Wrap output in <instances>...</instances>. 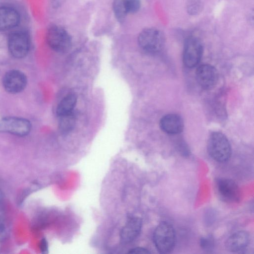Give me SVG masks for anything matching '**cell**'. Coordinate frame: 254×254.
I'll use <instances>...</instances> for the list:
<instances>
[{"instance_id":"cell-1","label":"cell","mask_w":254,"mask_h":254,"mask_svg":"<svg viewBox=\"0 0 254 254\" xmlns=\"http://www.w3.org/2000/svg\"><path fill=\"white\" fill-rule=\"evenodd\" d=\"M165 36L160 29L150 27L143 29L139 34L137 42L144 52L155 54L160 52L165 46Z\"/></svg>"},{"instance_id":"cell-2","label":"cell","mask_w":254,"mask_h":254,"mask_svg":"<svg viewBox=\"0 0 254 254\" xmlns=\"http://www.w3.org/2000/svg\"><path fill=\"white\" fill-rule=\"evenodd\" d=\"M153 239L160 253H170L174 250L176 241V232L173 226L166 221L161 222L154 231Z\"/></svg>"},{"instance_id":"cell-3","label":"cell","mask_w":254,"mask_h":254,"mask_svg":"<svg viewBox=\"0 0 254 254\" xmlns=\"http://www.w3.org/2000/svg\"><path fill=\"white\" fill-rule=\"evenodd\" d=\"M207 150L211 158L218 162H227L231 155V147L228 138L219 132H213L210 134Z\"/></svg>"},{"instance_id":"cell-4","label":"cell","mask_w":254,"mask_h":254,"mask_svg":"<svg viewBox=\"0 0 254 254\" xmlns=\"http://www.w3.org/2000/svg\"><path fill=\"white\" fill-rule=\"evenodd\" d=\"M46 40L49 46L59 53L68 52L72 46V38L68 32L58 25H52L48 30Z\"/></svg>"},{"instance_id":"cell-5","label":"cell","mask_w":254,"mask_h":254,"mask_svg":"<svg viewBox=\"0 0 254 254\" xmlns=\"http://www.w3.org/2000/svg\"><path fill=\"white\" fill-rule=\"evenodd\" d=\"M203 53V46L201 41L196 37L191 36L185 41L183 60L188 68H193L199 63Z\"/></svg>"},{"instance_id":"cell-6","label":"cell","mask_w":254,"mask_h":254,"mask_svg":"<svg viewBox=\"0 0 254 254\" xmlns=\"http://www.w3.org/2000/svg\"><path fill=\"white\" fill-rule=\"evenodd\" d=\"M7 40L8 49L12 57L20 59L27 55L30 42L29 37L25 32L14 31L9 34Z\"/></svg>"},{"instance_id":"cell-7","label":"cell","mask_w":254,"mask_h":254,"mask_svg":"<svg viewBox=\"0 0 254 254\" xmlns=\"http://www.w3.org/2000/svg\"><path fill=\"white\" fill-rule=\"evenodd\" d=\"M31 127L29 121L24 118L8 117L0 119V132L23 136L29 133Z\"/></svg>"},{"instance_id":"cell-8","label":"cell","mask_w":254,"mask_h":254,"mask_svg":"<svg viewBox=\"0 0 254 254\" xmlns=\"http://www.w3.org/2000/svg\"><path fill=\"white\" fill-rule=\"evenodd\" d=\"M215 185L218 194L223 201L229 202L239 201L240 198V190L233 180L220 178L216 180Z\"/></svg>"},{"instance_id":"cell-9","label":"cell","mask_w":254,"mask_h":254,"mask_svg":"<svg viewBox=\"0 0 254 254\" xmlns=\"http://www.w3.org/2000/svg\"><path fill=\"white\" fill-rule=\"evenodd\" d=\"M27 78L25 75L18 70L7 71L3 76L2 85L8 93L15 94L22 91L26 87Z\"/></svg>"},{"instance_id":"cell-10","label":"cell","mask_w":254,"mask_h":254,"mask_svg":"<svg viewBox=\"0 0 254 254\" xmlns=\"http://www.w3.org/2000/svg\"><path fill=\"white\" fill-rule=\"evenodd\" d=\"M195 73L198 84L205 89L213 88L217 82V71L210 64L200 65L197 68Z\"/></svg>"},{"instance_id":"cell-11","label":"cell","mask_w":254,"mask_h":254,"mask_svg":"<svg viewBox=\"0 0 254 254\" xmlns=\"http://www.w3.org/2000/svg\"><path fill=\"white\" fill-rule=\"evenodd\" d=\"M142 228V220L136 216L128 217L120 233L121 242L127 244L135 240L139 235Z\"/></svg>"},{"instance_id":"cell-12","label":"cell","mask_w":254,"mask_h":254,"mask_svg":"<svg viewBox=\"0 0 254 254\" xmlns=\"http://www.w3.org/2000/svg\"><path fill=\"white\" fill-rule=\"evenodd\" d=\"M20 15L13 7H0V31H7L16 27L19 23Z\"/></svg>"},{"instance_id":"cell-13","label":"cell","mask_w":254,"mask_h":254,"mask_svg":"<svg viewBox=\"0 0 254 254\" xmlns=\"http://www.w3.org/2000/svg\"><path fill=\"white\" fill-rule=\"evenodd\" d=\"M183 119L178 114H169L163 116L160 121V127L165 132L170 134L181 133L184 129Z\"/></svg>"},{"instance_id":"cell-14","label":"cell","mask_w":254,"mask_h":254,"mask_svg":"<svg viewBox=\"0 0 254 254\" xmlns=\"http://www.w3.org/2000/svg\"><path fill=\"white\" fill-rule=\"evenodd\" d=\"M250 241L249 234L244 231H239L232 234L225 242L226 249L232 253H236L244 250Z\"/></svg>"},{"instance_id":"cell-15","label":"cell","mask_w":254,"mask_h":254,"mask_svg":"<svg viewBox=\"0 0 254 254\" xmlns=\"http://www.w3.org/2000/svg\"><path fill=\"white\" fill-rule=\"evenodd\" d=\"M77 103V96L70 93L64 96L58 105L56 113L59 117L73 113Z\"/></svg>"},{"instance_id":"cell-16","label":"cell","mask_w":254,"mask_h":254,"mask_svg":"<svg viewBox=\"0 0 254 254\" xmlns=\"http://www.w3.org/2000/svg\"><path fill=\"white\" fill-rule=\"evenodd\" d=\"M75 117L73 112L59 117V127L62 133H68L73 128L75 123Z\"/></svg>"},{"instance_id":"cell-17","label":"cell","mask_w":254,"mask_h":254,"mask_svg":"<svg viewBox=\"0 0 254 254\" xmlns=\"http://www.w3.org/2000/svg\"><path fill=\"white\" fill-rule=\"evenodd\" d=\"M127 0H113V10L117 20L123 22L127 14L126 12V3Z\"/></svg>"},{"instance_id":"cell-18","label":"cell","mask_w":254,"mask_h":254,"mask_svg":"<svg viewBox=\"0 0 254 254\" xmlns=\"http://www.w3.org/2000/svg\"><path fill=\"white\" fill-rule=\"evenodd\" d=\"M203 4L201 0H187L186 8L187 13L192 16L199 14L202 11Z\"/></svg>"},{"instance_id":"cell-19","label":"cell","mask_w":254,"mask_h":254,"mask_svg":"<svg viewBox=\"0 0 254 254\" xmlns=\"http://www.w3.org/2000/svg\"><path fill=\"white\" fill-rule=\"evenodd\" d=\"M200 246L203 250L210 252L215 246L214 237L211 235L202 237L200 240Z\"/></svg>"},{"instance_id":"cell-20","label":"cell","mask_w":254,"mask_h":254,"mask_svg":"<svg viewBox=\"0 0 254 254\" xmlns=\"http://www.w3.org/2000/svg\"><path fill=\"white\" fill-rule=\"evenodd\" d=\"M140 7V0H127L125 7L126 13L127 15L135 13L139 11Z\"/></svg>"},{"instance_id":"cell-21","label":"cell","mask_w":254,"mask_h":254,"mask_svg":"<svg viewBox=\"0 0 254 254\" xmlns=\"http://www.w3.org/2000/svg\"><path fill=\"white\" fill-rule=\"evenodd\" d=\"M7 235V230L4 219L0 216V242L3 241Z\"/></svg>"},{"instance_id":"cell-22","label":"cell","mask_w":254,"mask_h":254,"mask_svg":"<svg viewBox=\"0 0 254 254\" xmlns=\"http://www.w3.org/2000/svg\"><path fill=\"white\" fill-rule=\"evenodd\" d=\"M128 254H150V252L147 249L141 247H136L129 250L128 252Z\"/></svg>"},{"instance_id":"cell-23","label":"cell","mask_w":254,"mask_h":254,"mask_svg":"<svg viewBox=\"0 0 254 254\" xmlns=\"http://www.w3.org/2000/svg\"><path fill=\"white\" fill-rule=\"evenodd\" d=\"M40 249L42 252L44 254L48 253V245L47 241L45 239H43L40 243Z\"/></svg>"},{"instance_id":"cell-24","label":"cell","mask_w":254,"mask_h":254,"mask_svg":"<svg viewBox=\"0 0 254 254\" xmlns=\"http://www.w3.org/2000/svg\"><path fill=\"white\" fill-rule=\"evenodd\" d=\"M2 197V193H1V191L0 190V201L1 200Z\"/></svg>"}]
</instances>
